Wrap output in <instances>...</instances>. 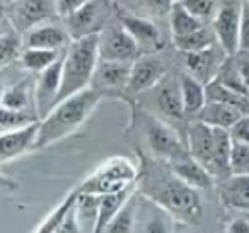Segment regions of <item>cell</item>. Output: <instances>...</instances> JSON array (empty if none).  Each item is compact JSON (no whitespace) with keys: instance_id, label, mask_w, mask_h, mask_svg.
Masks as SVG:
<instances>
[{"instance_id":"ac0fdd59","label":"cell","mask_w":249,"mask_h":233,"mask_svg":"<svg viewBox=\"0 0 249 233\" xmlns=\"http://www.w3.org/2000/svg\"><path fill=\"white\" fill-rule=\"evenodd\" d=\"M220 202L227 209L249 211V174H231L218 187Z\"/></svg>"},{"instance_id":"d6986e66","label":"cell","mask_w":249,"mask_h":233,"mask_svg":"<svg viewBox=\"0 0 249 233\" xmlns=\"http://www.w3.org/2000/svg\"><path fill=\"white\" fill-rule=\"evenodd\" d=\"M70 36L67 29L55 24H43L29 29L24 36V48H45V50H65L70 45Z\"/></svg>"},{"instance_id":"7402d4cb","label":"cell","mask_w":249,"mask_h":233,"mask_svg":"<svg viewBox=\"0 0 249 233\" xmlns=\"http://www.w3.org/2000/svg\"><path fill=\"white\" fill-rule=\"evenodd\" d=\"M242 116V113L234 106H229L224 102H215V100H207L205 106L196 113V119L203 121L212 126L220 128H232V124Z\"/></svg>"},{"instance_id":"d590c367","label":"cell","mask_w":249,"mask_h":233,"mask_svg":"<svg viewBox=\"0 0 249 233\" xmlns=\"http://www.w3.org/2000/svg\"><path fill=\"white\" fill-rule=\"evenodd\" d=\"M229 133H231L232 140L249 143V114H242V116L232 124V128H229Z\"/></svg>"},{"instance_id":"4dcf8cb0","label":"cell","mask_w":249,"mask_h":233,"mask_svg":"<svg viewBox=\"0 0 249 233\" xmlns=\"http://www.w3.org/2000/svg\"><path fill=\"white\" fill-rule=\"evenodd\" d=\"M29 80L14 83L12 87H5L2 92V107L7 109H28L29 104Z\"/></svg>"},{"instance_id":"8d00e7d4","label":"cell","mask_w":249,"mask_h":233,"mask_svg":"<svg viewBox=\"0 0 249 233\" xmlns=\"http://www.w3.org/2000/svg\"><path fill=\"white\" fill-rule=\"evenodd\" d=\"M140 2L149 9V12L156 16L169 14L171 7L174 4V0H140Z\"/></svg>"},{"instance_id":"52a82bcc","label":"cell","mask_w":249,"mask_h":233,"mask_svg":"<svg viewBox=\"0 0 249 233\" xmlns=\"http://www.w3.org/2000/svg\"><path fill=\"white\" fill-rule=\"evenodd\" d=\"M139 181L137 168L124 158H111L104 162L90 177H87L79 185L80 192L89 194H107L128 187Z\"/></svg>"},{"instance_id":"d6a6232c","label":"cell","mask_w":249,"mask_h":233,"mask_svg":"<svg viewBox=\"0 0 249 233\" xmlns=\"http://www.w3.org/2000/svg\"><path fill=\"white\" fill-rule=\"evenodd\" d=\"M231 174H249V143L232 140Z\"/></svg>"},{"instance_id":"836d02e7","label":"cell","mask_w":249,"mask_h":233,"mask_svg":"<svg viewBox=\"0 0 249 233\" xmlns=\"http://www.w3.org/2000/svg\"><path fill=\"white\" fill-rule=\"evenodd\" d=\"M179 2H183L184 7L201 21H205L213 14L215 4H217V0H179Z\"/></svg>"},{"instance_id":"ba28073f","label":"cell","mask_w":249,"mask_h":233,"mask_svg":"<svg viewBox=\"0 0 249 233\" xmlns=\"http://www.w3.org/2000/svg\"><path fill=\"white\" fill-rule=\"evenodd\" d=\"M111 17V2L109 0H89L75 12L67 16L65 29L70 39H80L86 36L101 33Z\"/></svg>"},{"instance_id":"f35d334b","label":"cell","mask_w":249,"mask_h":233,"mask_svg":"<svg viewBox=\"0 0 249 233\" xmlns=\"http://www.w3.org/2000/svg\"><path fill=\"white\" fill-rule=\"evenodd\" d=\"M86 2H89V0H56V4H58V16L60 17H67L72 12H75L79 7H82Z\"/></svg>"},{"instance_id":"83f0119b","label":"cell","mask_w":249,"mask_h":233,"mask_svg":"<svg viewBox=\"0 0 249 233\" xmlns=\"http://www.w3.org/2000/svg\"><path fill=\"white\" fill-rule=\"evenodd\" d=\"M21 33L12 26V31H4L2 38H0V60H2V67H7L14 63L22 55V46H24V39H21Z\"/></svg>"},{"instance_id":"3957f363","label":"cell","mask_w":249,"mask_h":233,"mask_svg":"<svg viewBox=\"0 0 249 233\" xmlns=\"http://www.w3.org/2000/svg\"><path fill=\"white\" fill-rule=\"evenodd\" d=\"M186 143L191 157L212 175L220 179L231 175L232 136L227 128L212 126L196 119L186 128Z\"/></svg>"},{"instance_id":"f1b7e54d","label":"cell","mask_w":249,"mask_h":233,"mask_svg":"<svg viewBox=\"0 0 249 233\" xmlns=\"http://www.w3.org/2000/svg\"><path fill=\"white\" fill-rule=\"evenodd\" d=\"M215 79L220 83H224L225 87H229V89L235 90V92H239V94H244V96H249V87L246 85L244 79H242V75H241V72H239L232 55L224 60V63H222L220 70H218Z\"/></svg>"},{"instance_id":"e0dca14e","label":"cell","mask_w":249,"mask_h":233,"mask_svg":"<svg viewBox=\"0 0 249 233\" xmlns=\"http://www.w3.org/2000/svg\"><path fill=\"white\" fill-rule=\"evenodd\" d=\"M39 121L29 126L19 128L12 131H2L0 134V162L7 164L14 158L21 157L24 151L33 150L35 141L38 138Z\"/></svg>"},{"instance_id":"d4e9b609","label":"cell","mask_w":249,"mask_h":233,"mask_svg":"<svg viewBox=\"0 0 249 233\" xmlns=\"http://www.w3.org/2000/svg\"><path fill=\"white\" fill-rule=\"evenodd\" d=\"M169 26H171V33H173V38H176V36L190 34V33L203 28L205 22L201 19H198L196 16L191 14L183 5V2L174 0L173 7L169 11Z\"/></svg>"},{"instance_id":"1f68e13d","label":"cell","mask_w":249,"mask_h":233,"mask_svg":"<svg viewBox=\"0 0 249 233\" xmlns=\"http://www.w3.org/2000/svg\"><path fill=\"white\" fill-rule=\"evenodd\" d=\"M77 196H79V189H75V191L70 192V194L67 196L62 202H60L58 208H56L55 211H53L52 215H50L48 218L41 223V226H38V228H36V232H41V233L58 232L60 225H62L63 219H65L67 213L70 211V208L73 206V202L77 201Z\"/></svg>"},{"instance_id":"8992f818","label":"cell","mask_w":249,"mask_h":233,"mask_svg":"<svg viewBox=\"0 0 249 233\" xmlns=\"http://www.w3.org/2000/svg\"><path fill=\"white\" fill-rule=\"evenodd\" d=\"M139 99H150V113L171 124L181 126L186 117L179 77L174 73H166L156 85L140 94Z\"/></svg>"},{"instance_id":"2e32d148","label":"cell","mask_w":249,"mask_h":233,"mask_svg":"<svg viewBox=\"0 0 249 233\" xmlns=\"http://www.w3.org/2000/svg\"><path fill=\"white\" fill-rule=\"evenodd\" d=\"M118 19H120L124 28L128 29L130 34L135 38L142 55L156 53L159 50H162V38H160L159 29L152 21L139 17L135 14H128V12H120Z\"/></svg>"},{"instance_id":"5bb4252c","label":"cell","mask_w":249,"mask_h":233,"mask_svg":"<svg viewBox=\"0 0 249 233\" xmlns=\"http://www.w3.org/2000/svg\"><path fill=\"white\" fill-rule=\"evenodd\" d=\"M132 63L130 62H109L99 60L94 72L90 87L99 90L103 96H120L124 97V90L128 85Z\"/></svg>"},{"instance_id":"ab89813d","label":"cell","mask_w":249,"mask_h":233,"mask_svg":"<svg viewBox=\"0 0 249 233\" xmlns=\"http://www.w3.org/2000/svg\"><path fill=\"white\" fill-rule=\"evenodd\" d=\"M229 233H249V219L246 218H235L232 221H229L227 225Z\"/></svg>"},{"instance_id":"484cf974","label":"cell","mask_w":249,"mask_h":233,"mask_svg":"<svg viewBox=\"0 0 249 233\" xmlns=\"http://www.w3.org/2000/svg\"><path fill=\"white\" fill-rule=\"evenodd\" d=\"M173 39H174V46H176L181 53L201 51V50H207L218 43L213 28H207V26L190 33V34L176 36V38H173Z\"/></svg>"},{"instance_id":"6da1fadb","label":"cell","mask_w":249,"mask_h":233,"mask_svg":"<svg viewBox=\"0 0 249 233\" xmlns=\"http://www.w3.org/2000/svg\"><path fill=\"white\" fill-rule=\"evenodd\" d=\"M103 97L104 96L99 90H96L94 87H87V89L60 100L52 109V113L45 119L39 121L38 138H36L33 150L55 145L60 140L75 133L96 111Z\"/></svg>"},{"instance_id":"7a4b0ae2","label":"cell","mask_w":249,"mask_h":233,"mask_svg":"<svg viewBox=\"0 0 249 233\" xmlns=\"http://www.w3.org/2000/svg\"><path fill=\"white\" fill-rule=\"evenodd\" d=\"M143 184H149V189H143L145 196L159 202L162 208L173 215V218L193 225L198 223L203 213V204H201L198 189L184 182L181 177H178L169 167V170H159L157 174H152V179Z\"/></svg>"},{"instance_id":"603a6c76","label":"cell","mask_w":249,"mask_h":233,"mask_svg":"<svg viewBox=\"0 0 249 233\" xmlns=\"http://www.w3.org/2000/svg\"><path fill=\"white\" fill-rule=\"evenodd\" d=\"M181 94H183V104L186 116H196V113L205 106L207 102V90L205 83L200 82L196 77L191 73H181Z\"/></svg>"},{"instance_id":"5b68a950","label":"cell","mask_w":249,"mask_h":233,"mask_svg":"<svg viewBox=\"0 0 249 233\" xmlns=\"http://www.w3.org/2000/svg\"><path fill=\"white\" fill-rule=\"evenodd\" d=\"M133 114L137 116V126L143 133V138L156 158H162L169 164L171 160L188 151L186 141L178 136L171 123L156 116L143 106H137Z\"/></svg>"},{"instance_id":"4fadbf2b","label":"cell","mask_w":249,"mask_h":233,"mask_svg":"<svg viewBox=\"0 0 249 233\" xmlns=\"http://www.w3.org/2000/svg\"><path fill=\"white\" fill-rule=\"evenodd\" d=\"M166 73L167 65L162 63V60L154 55V53H147L145 56H139L132 63V73H130L128 85H126V90H124V97L126 99L139 97L142 92H145L150 87L156 85Z\"/></svg>"},{"instance_id":"30bf717a","label":"cell","mask_w":249,"mask_h":233,"mask_svg":"<svg viewBox=\"0 0 249 233\" xmlns=\"http://www.w3.org/2000/svg\"><path fill=\"white\" fill-rule=\"evenodd\" d=\"M99 56L109 62H130L133 63L142 56L140 46L130 31L121 24V21L107 24L99 33Z\"/></svg>"},{"instance_id":"9c48e42d","label":"cell","mask_w":249,"mask_h":233,"mask_svg":"<svg viewBox=\"0 0 249 233\" xmlns=\"http://www.w3.org/2000/svg\"><path fill=\"white\" fill-rule=\"evenodd\" d=\"M5 16L11 26H14L21 34L29 29L52 21L58 16L56 0H11V5L5 9Z\"/></svg>"},{"instance_id":"44dd1931","label":"cell","mask_w":249,"mask_h":233,"mask_svg":"<svg viewBox=\"0 0 249 233\" xmlns=\"http://www.w3.org/2000/svg\"><path fill=\"white\" fill-rule=\"evenodd\" d=\"M137 184L128 185V187L121 189L116 192H107V194H99V216H97V225H96V233L106 232L109 221L114 218L118 211L121 209V206L126 202V199L137 191Z\"/></svg>"},{"instance_id":"7c38bea8","label":"cell","mask_w":249,"mask_h":233,"mask_svg":"<svg viewBox=\"0 0 249 233\" xmlns=\"http://www.w3.org/2000/svg\"><path fill=\"white\" fill-rule=\"evenodd\" d=\"M67 50V48H65ZM65 50L58 56L55 63L38 73V80L35 85V100H36V114L39 119H45L53 107L58 104L60 89H62V70H63V56Z\"/></svg>"},{"instance_id":"4316f807","label":"cell","mask_w":249,"mask_h":233,"mask_svg":"<svg viewBox=\"0 0 249 233\" xmlns=\"http://www.w3.org/2000/svg\"><path fill=\"white\" fill-rule=\"evenodd\" d=\"M63 51V50H62ZM60 50H45V48H24L21 55L22 67L33 73H39L45 68H48L52 63L58 60L62 55Z\"/></svg>"},{"instance_id":"e575fe53","label":"cell","mask_w":249,"mask_h":233,"mask_svg":"<svg viewBox=\"0 0 249 233\" xmlns=\"http://www.w3.org/2000/svg\"><path fill=\"white\" fill-rule=\"evenodd\" d=\"M239 50L249 51V2L241 4V33H239Z\"/></svg>"},{"instance_id":"cb8c5ba5","label":"cell","mask_w":249,"mask_h":233,"mask_svg":"<svg viewBox=\"0 0 249 233\" xmlns=\"http://www.w3.org/2000/svg\"><path fill=\"white\" fill-rule=\"evenodd\" d=\"M139 202H140V194L133 192L126 202L121 206L120 211L114 215V218L109 221L106 232L107 233H128L137 230V213H139Z\"/></svg>"},{"instance_id":"74e56055","label":"cell","mask_w":249,"mask_h":233,"mask_svg":"<svg viewBox=\"0 0 249 233\" xmlns=\"http://www.w3.org/2000/svg\"><path fill=\"white\" fill-rule=\"evenodd\" d=\"M235 65H237L239 72H241L242 79H244L246 85L249 87V51H244V50H239L235 55H232Z\"/></svg>"},{"instance_id":"60d3db41","label":"cell","mask_w":249,"mask_h":233,"mask_svg":"<svg viewBox=\"0 0 249 233\" xmlns=\"http://www.w3.org/2000/svg\"><path fill=\"white\" fill-rule=\"evenodd\" d=\"M248 2H249V0H248Z\"/></svg>"},{"instance_id":"277c9868","label":"cell","mask_w":249,"mask_h":233,"mask_svg":"<svg viewBox=\"0 0 249 233\" xmlns=\"http://www.w3.org/2000/svg\"><path fill=\"white\" fill-rule=\"evenodd\" d=\"M99 60V33L70 41L63 56L58 102L90 87Z\"/></svg>"},{"instance_id":"f546056e","label":"cell","mask_w":249,"mask_h":233,"mask_svg":"<svg viewBox=\"0 0 249 233\" xmlns=\"http://www.w3.org/2000/svg\"><path fill=\"white\" fill-rule=\"evenodd\" d=\"M39 119L38 114L31 113L29 109H7L2 107L0 111V130L2 131H12L19 128L29 126Z\"/></svg>"},{"instance_id":"9a60e30c","label":"cell","mask_w":249,"mask_h":233,"mask_svg":"<svg viewBox=\"0 0 249 233\" xmlns=\"http://www.w3.org/2000/svg\"><path fill=\"white\" fill-rule=\"evenodd\" d=\"M183 55H184V67H186L188 73L196 77L205 85L217 77L222 63L229 56L218 43L207 50H201V51L183 53Z\"/></svg>"},{"instance_id":"ffe728a7","label":"cell","mask_w":249,"mask_h":233,"mask_svg":"<svg viewBox=\"0 0 249 233\" xmlns=\"http://www.w3.org/2000/svg\"><path fill=\"white\" fill-rule=\"evenodd\" d=\"M169 167L173 168V172L181 177L184 182H188L190 185L196 189H208L212 185V174L196 160L191 157L190 150L186 153L179 155L174 160L169 162Z\"/></svg>"},{"instance_id":"8fae6325","label":"cell","mask_w":249,"mask_h":233,"mask_svg":"<svg viewBox=\"0 0 249 233\" xmlns=\"http://www.w3.org/2000/svg\"><path fill=\"white\" fill-rule=\"evenodd\" d=\"M241 4L237 0H222L213 17V31L218 45L229 56L239 51L241 33Z\"/></svg>"}]
</instances>
